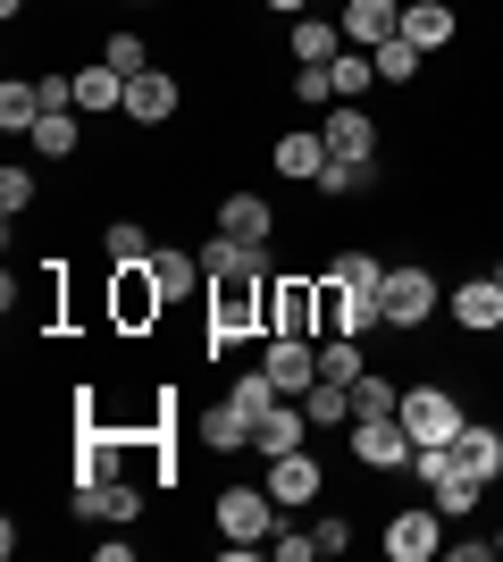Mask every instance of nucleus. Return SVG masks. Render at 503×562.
I'll return each instance as SVG.
<instances>
[{"label":"nucleus","instance_id":"f257e3e1","mask_svg":"<svg viewBox=\"0 0 503 562\" xmlns=\"http://www.w3.org/2000/svg\"><path fill=\"white\" fill-rule=\"evenodd\" d=\"M268 328V285H210V352Z\"/></svg>","mask_w":503,"mask_h":562},{"label":"nucleus","instance_id":"f03ea898","mask_svg":"<svg viewBox=\"0 0 503 562\" xmlns=\"http://www.w3.org/2000/svg\"><path fill=\"white\" fill-rule=\"evenodd\" d=\"M378 303H386V328L420 336V328H428V319H436V278H428V269H386Z\"/></svg>","mask_w":503,"mask_h":562},{"label":"nucleus","instance_id":"7ed1b4c3","mask_svg":"<svg viewBox=\"0 0 503 562\" xmlns=\"http://www.w3.org/2000/svg\"><path fill=\"white\" fill-rule=\"evenodd\" d=\"M461 420H470V412H461L445 386H411V395H403V428H411V446H454Z\"/></svg>","mask_w":503,"mask_h":562},{"label":"nucleus","instance_id":"20e7f679","mask_svg":"<svg viewBox=\"0 0 503 562\" xmlns=\"http://www.w3.org/2000/svg\"><path fill=\"white\" fill-rule=\"evenodd\" d=\"M268 529H277V495H268V487H227V495H218V538L268 546Z\"/></svg>","mask_w":503,"mask_h":562},{"label":"nucleus","instance_id":"39448f33","mask_svg":"<svg viewBox=\"0 0 503 562\" xmlns=\"http://www.w3.org/2000/svg\"><path fill=\"white\" fill-rule=\"evenodd\" d=\"M353 453H361V470H411L420 462L403 412H395V420H353Z\"/></svg>","mask_w":503,"mask_h":562},{"label":"nucleus","instance_id":"423d86ee","mask_svg":"<svg viewBox=\"0 0 503 562\" xmlns=\"http://www.w3.org/2000/svg\"><path fill=\"white\" fill-rule=\"evenodd\" d=\"M202 278H210V285H261L268 252H261V244H243V235H210V244H202Z\"/></svg>","mask_w":503,"mask_h":562},{"label":"nucleus","instance_id":"0eeeda50","mask_svg":"<svg viewBox=\"0 0 503 562\" xmlns=\"http://www.w3.org/2000/svg\"><path fill=\"white\" fill-rule=\"evenodd\" d=\"M268 336H319V285L311 278H268Z\"/></svg>","mask_w":503,"mask_h":562},{"label":"nucleus","instance_id":"6e6552de","mask_svg":"<svg viewBox=\"0 0 503 562\" xmlns=\"http://www.w3.org/2000/svg\"><path fill=\"white\" fill-rule=\"evenodd\" d=\"M268 378H277V395H311L319 386V345L311 336H268Z\"/></svg>","mask_w":503,"mask_h":562},{"label":"nucleus","instance_id":"1a4fd4ad","mask_svg":"<svg viewBox=\"0 0 503 562\" xmlns=\"http://www.w3.org/2000/svg\"><path fill=\"white\" fill-rule=\"evenodd\" d=\"M319 135H328L335 160H369V151H378V126H369V110H361V101H335V110H319Z\"/></svg>","mask_w":503,"mask_h":562},{"label":"nucleus","instance_id":"9d476101","mask_svg":"<svg viewBox=\"0 0 503 562\" xmlns=\"http://www.w3.org/2000/svg\"><path fill=\"white\" fill-rule=\"evenodd\" d=\"M302 437H311V412H302V403H268L261 420H252V453H261V462H277V453H294L302 446Z\"/></svg>","mask_w":503,"mask_h":562},{"label":"nucleus","instance_id":"9b49d317","mask_svg":"<svg viewBox=\"0 0 503 562\" xmlns=\"http://www.w3.org/2000/svg\"><path fill=\"white\" fill-rule=\"evenodd\" d=\"M268 495H277V513H302V504H319V462L302 446L294 453H277V462H268V479H261Z\"/></svg>","mask_w":503,"mask_h":562},{"label":"nucleus","instance_id":"f8f14e48","mask_svg":"<svg viewBox=\"0 0 503 562\" xmlns=\"http://www.w3.org/2000/svg\"><path fill=\"white\" fill-rule=\"evenodd\" d=\"M436 546H445V513H436V504L428 513H395L386 520V554L395 562H428Z\"/></svg>","mask_w":503,"mask_h":562},{"label":"nucleus","instance_id":"ddd939ff","mask_svg":"<svg viewBox=\"0 0 503 562\" xmlns=\"http://www.w3.org/2000/svg\"><path fill=\"white\" fill-rule=\"evenodd\" d=\"M403 34V0H344V43L353 50H378Z\"/></svg>","mask_w":503,"mask_h":562},{"label":"nucleus","instance_id":"4468645a","mask_svg":"<svg viewBox=\"0 0 503 562\" xmlns=\"http://www.w3.org/2000/svg\"><path fill=\"white\" fill-rule=\"evenodd\" d=\"M454 328H470V336H503V285L495 278H470V285H454Z\"/></svg>","mask_w":503,"mask_h":562},{"label":"nucleus","instance_id":"2eb2a0df","mask_svg":"<svg viewBox=\"0 0 503 562\" xmlns=\"http://www.w3.org/2000/svg\"><path fill=\"white\" fill-rule=\"evenodd\" d=\"M176 76H160V68H144V76H126V117H135V126H168V117H176Z\"/></svg>","mask_w":503,"mask_h":562},{"label":"nucleus","instance_id":"dca6fc26","mask_svg":"<svg viewBox=\"0 0 503 562\" xmlns=\"http://www.w3.org/2000/svg\"><path fill=\"white\" fill-rule=\"evenodd\" d=\"M151 285H160L168 303H185V294H202V252H176V244H151Z\"/></svg>","mask_w":503,"mask_h":562},{"label":"nucleus","instance_id":"f3484780","mask_svg":"<svg viewBox=\"0 0 503 562\" xmlns=\"http://www.w3.org/2000/svg\"><path fill=\"white\" fill-rule=\"evenodd\" d=\"M286 25H294V34H286L294 68H328L335 50H344V18H286Z\"/></svg>","mask_w":503,"mask_h":562},{"label":"nucleus","instance_id":"a211bd4d","mask_svg":"<svg viewBox=\"0 0 503 562\" xmlns=\"http://www.w3.org/2000/svg\"><path fill=\"white\" fill-rule=\"evenodd\" d=\"M193 437H202L210 453H236V446H252V412H243V403L227 395V403H210V412L193 420Z\"/></svg>","mask_w":503,"mask_h":562},{"label":"nucleus","instance_id":"6ab92c4d","mask_svg":"<svg viewBox=\"0 0 503 562\" xmlns=\"http://www.w3.org/2000/svg\"><path fill=\"white\" fill-rule=\"evenodd\" d=\"M135 504L144 495L126 487V479H76V513L84 520H135Z\"/></svg>","mask_w":503,"mask_h":562},{"label":"nucleus","instance_id":"aec40b11","mask_svg":"<svg viewBox=\"0 0 503 562\" xmlns=\"http://www.w3.org/2000/svg\"><path fill=\"white\" fill-rule=\"evenodd\" d=\"M168 294L151 285V260H135V269H118V319L126 328H144V319H160Z\"/></svg>","mask_w":503,"mask_h":562},{"label":"nucleus","instance_id":"412c9836","mask_svg":"<svg viewBox=\"0 0 503 562\" xmlns=\"http://www.w3.org/2000/svg\"><path fill=\"white\" fill-rule=\"evenodd\" d=\"M454 462L470 470V479H487L495 487V470H503V437L487 420H461V437H454Z\"/></svg>","mask_w":503,"mask_h":562},{"label":"nucleus","instance_id":"4be33fe9","mask_svg":"<svg viewBox=\"0 0 503 562\" xmlns=\"http://www.w3.org/2000/svg\"><path fill=\"white\" fill-rule=\"evenodd\" d=\"M76 110L84 117H110V110H126V76L101 59V68H76Z\"/></svg>","mask_w":503,"mask_h":562},{"label":"nucleus","instance_id":"5701e85b","mask_svg":"<svg viewBox=\"0 0 503 562\" xmlns=\"http://www.w3.org/2000/svg\"><path fill=\"white\" fill-rule=\"evenodd\" d=\"M335 151H328V135H319V126H294V135H277V168H286V177H311L319 186V168H328Z\"/></svg>","mask_w":503,"mask_h":562},{"label":"nucleus","instance_id":"b1692460","mask_svg":"<svg viewBox=\"0 0 503 562\" xmlns=\"http://www.w3.org/2000/svg\"><path fill=\"white\" fill-rule=\"evenodd\" d=\"M403 43L445 50L454 43V9H445V0H403Z\"/></svg>","mask_w":503,"mask_h":562},{"label":"nucleus","instance_id":"393cba45","mask_svg":"<svg viewBox=\"0 0 503 562\" xmlns=\"http://www.w3.org/2000/svg\"><path fill=\"white\" fill-rule=\"evenodd\" d=\"M218 235L268 244V202H261V193H227V202H218Z\"/></svg>","mask_w":503,"mask_h":562},{"label":"nucleus","instance_id":"a878e982","mask_svg":"<svg viewBox=\"0 0 503 562\" xmlns=\"http://www.w3.org/2000/svg\"><path fill=\"white\" fill-rule=\"evenodd\" d=\"M395 412H403V386L361 370V378H353V420H395Z\"/></svg>","mask_w":503,"mask_h":562},{"label":"nucleus","instance_id":"bb28decb","mask_svg":"<svg viewBox=\"0 0 503 562\" xmlns=\"http://www.w3.org/2000/svg\"><path fill=\"white\" fill-rule=\"evenodd\" d=\"M328 76H335V101H361V93H369V85H378V59L344 43V50H335V59H328Z\"/></svg>","mask_w":503,"mask_h":562},{"label":"nucleus","instance_id":"cd10ccee","mask_svg":"<svg viewBox=\"0 0 503 562\" xmlns=\"http://www.w3.org/2000/svg\"><path fill=\"white\" fill-rule=\"evenodd\" d=\"M76 143H84V126H76V110H43V117H34V151H43V160H68Z\"/></svg>","mask_w":503,"mask_h":562},{"label":"nucleus","instance_id":"c85d7f7f","mask_svg":"<svg viewBox=\"0 0 503 562\" xmlns=\"http://www.w3.org/2000/svg\"><path fill=\"white\" fill-rule=\"evenodd\" d=\"M302 412H311V428H335V420H353V386L344 378H319L311 395H294Z\"/></svg>","mask_w":503,"mask_h":562},{"label":"nucleus","instance_id":"c756f323","mask_svg":"<svg viewBox=\"0 0 503 562\" xmlns=\"http://www.w3.org/2000/svg\"><path fill=\"white\" fill-rule=\"evenodd\" d=\"M34 117H43V85H18V76H9V85H0V126H9V135H34Z\"/></svg>","mask_w":503,"mask_h":562},{"label":"nucleus","instance_id":"7c9ffc66","mask_svg":"<svg viewBox=\"0 0 503 562\" xmlns=\"http://www.w3.org/2000/svg\"><path fill=\"white\" fill-rule=\"evenodd\" d=\"M369 59H378L386 85H420V43H403V34H395V43H378Z\"/></svg>","mask_w":503,"mask_h":562},{"label":"nucleus","instance_id":"2f4dec72","mask_svg":"<svg viewBox=\"0 0 503 562\" xmlns=\"http://www.w3.org/2000/svg\"><path fill=\"white\" fill-rule=\"evenodd\" d=\"M328 278H344L353 294H378V285H386V260H369V252H344V260L328 269Z\"/></svg>","mask_w":503,"mask_h":562},{"label":"nucleus","instance_id":"473e14b6","mask_svg":"<svg viewBox=\"0 0 503 562\" xmlns=\"http://www.w3.org/2000/svg\"><path fill=\"white\" fill-rule=\"evenodd\" d=\"M227 395H236V403H243V412H252V420H261L268 403H286V395H277V378H268V370H243V378H236V386H227Z\"/></svg>","mask_w":503,"mask_h":562},{"label":"nucleus","instance_id":"72a5a7b5","mask_svg":"<svg viewBox=\"0 0 503 562\" xmlns=\"http://www.w3.org/2000/svg\"><path fill=\"white\" fill-rule=\"evenodd\" d=\"M101 244H110V260H118V269H135V260H151V235L135 227V218H118V227L101 235Z\"/></svg>","mask_w":503,"mask_h":562},{"label":"nucleus","instance_id":"f704fd0d","mask_svg":"<svg viewBox=\"0 0 503 562\" xmlns=\"http://www.w3.org/2000/svg\"><path fill=\"white\" fill-rule=\"evenodd\" d=\"M319 378H344V386L361 378V345L353 336H328V345H319Z\"/></svg>","mask_w":503,"mask_h":562},{"label":"nucleus","instance_id":"c9c22d12","mask_svg":"<svg viewBox=\"0 0 503 562\" xmlns=\"http://www.w3.org/2000/svg\"><path fill=\"white\" fill-rule=\"evenodd\" d=\"M101 59H110V68H118V76H144V68H151L144 34H110V43H101Z\"/></svg>","mask_w":503,"mask_h":562},{"label":"nucleus","instance_id":"e433bc0d","mask_svg":"<svg viewBox=\"0 0 503 562\" xmlns=\"http://www.w3.org/2000/svg\"><path fill=\"white\" fill-rule=\"evenodd\" d=\"M294 101H302V110H335V76L328 68H294Z\"/></svg>","mask_w":503,"mask_h":562},{"label":"nucleus","instance_id":"4c0bfd02","mask_svg":"<svg viewBox=\"0 0 503 562\" xmlns=\"http://www.w3.org/2000/svg\"><path fill=\"white\" fill-rule=\"evenodd\" d=\"M268 554L277 562H311L319 546H311V529H286V520H277V529H268Z\"/></svg>","mask_w":503,"mask_h":562},{"label":"nucleus","instance_id":"58836bf2","mask_svg":"<svg viewBox=\"0 0 503 562\" xmlns=\"http://www.w3.org/2000/svg\"><path fill=\"white\" fill-rule=\"evenodd\" d=\"M25 202H34V177H25V168H0V211L18 218Z\"/></svg>","mask_w":503,"mask_h":562},{"label":"nucleus","instance_id":"ea45409f","mask_svg":"<svg viewBox=\"0 0 503 562\" xmlns=\"http://www.w3.org/2000/svg\"><path fill=\"white\" fill-rule=\"evenodd\" d=\"M311 546H319V554H344V546H353V529H344V520H311Z\"/></svg>","mask_w":503,"mask_h":562},{"label":"nucleus","instance_id":"a19ab883","mask_svg":"<svg viewBox=\"0 0 503 562\" xmlns=\"http://www.w3.org/2000/svg\"><path fill=\"white\" fill-rule=\"evenodd\" d=\"M268 9H277V18H311V0H268Z\"/></svg>","mask_w":503,"mask_h":562},{"label":"nucleus","instance_id":"79ce46f5","mask_svg":"<svg viewBox=\"0 0 503 562\" xmlns=\"http://www.w3.org/2000/svg\"><path fill=\"white\" fill-rule=\"evenodd\" d=\"M18 9H25V0H0V18H18Z\"/></svg>","mask_w":503,"mask_h":562},{"label":"nucleus","instance_id":"37998d69","mask_svg":"<svg viewBox=\"0 0 503 562\" xmlns=\"http://www.w3.org/2000/svg\"><path fill=\"white\" fill-rule=\"evenodd\" d=\"M495 554H503V529H495Z\"/></svg>","mask_w":503,"mask_h":562},{"label":"nucleus","instance_id":"c03bdc74","mask_svg":"<svg viewBox=\"0 0 503 562\" xmlns=\"http://www.w3.org/2000/svg\"><path fill=\"white\" fill-rule=\"evenodd\" d=\"M495 285H503V260H495Z\"/></svg>","mask_w":503,"mask_h":562}]
</instances>
